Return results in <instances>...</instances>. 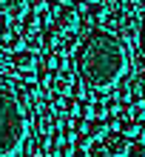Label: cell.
Masks as SVG:
<instances>
[{"mask_svg": "<svg viewBox=\"0 0 145 157\" xmlns=\"http://www.w3.org/2000/svg\"><path fill=\"white\" fill-rule=\"evenodd\" d=\"M128 52L120 37L103 29L88 32L74 52V69L91 89H111L125 75Z\"/></svg>", "mask_w": 145, "mask_h": 157, "instance_id": "6da1fadb", "label": "cell"}, {"mask_svg": "<svg viewBox=\"0 0 145 157\" xmlns=\"http://www.w3.org/2000/svg\"><path fill=\"white\" fill-rule=\"evenodd\" d=\"M26 140V114L14 91L0 86V157H12Z\"/></svg>", "mask_w": 145, "mask_h": 157, "instance_id": "7a4b0ae2", "label": "cell"}, {"mask_svg": "<svg viewBox=\"0 0 145 157\" xmlns=\"http://www.w3.org/2000/svg\"><path fill=\"white\" fill-rule=\"evenodd\" d=\"M9 66H12L17 75H23V80H29L31 71L40 66V57H37V52H31V49H17L12 54V60H9Z\"/></svg>", "mask_w": 145, "mask_h": 157, "instance_id": "3957f363", "label": "cell"}, {"mask_svg": "<svg viewBox=\"0 0 145 157\" xmlns=\"http://www.w3.org/2000/svg\"><path fill=\"white\" fill-rule=\"evenodd\" d=\"M51 12H54V23H57L63 32H74L80 26V14H77V9L71 3H57Z\"/></svg>", "mask_w": 145, "mask_h": 157, "instance_id": "277c9868", "label": "cell"}, {"mask_svg": "<svg viewBox=\"0 0 145 157\" xmlns=\"http://www.w3.org/2000/svg\"><path fill=\"white\" fill-rule=\"evenodd\" d=\"M43 91H40V86L37 83H23L20 89H14V97H17V103H20V109H23V114H29L31 109H37V103H40V97ZM46 97V94H43Z\"/></svg>", "mask_w": 145, "mask_h": 157, "instance_id": "5b68a950", "label": "cell"}, {"mask_svg": "<svg viewBox=\"0 0 145 157\" xmlns=\"http://www.w3.org/2000/svg\"><path fill=\"white\" fill-rule=\"evenodd\" d=\"M103 143H105V149L111 157H128V146H131V137L128 134H122V132H108L103 137Z\"/></svg>", "mask_w": 145, "mask_h": 157, "instance_id": "8992f818", "label": "cell"}, {"mask_svg": "<svg viewBox=\"0 0 145 157\" xmlns=\"http://www.w3.org/2000/svg\"><path fill=\"white\" fill-rule=\"evenodd\" d=\"M74 80H77V75L71 69H63V71H57L54 75V83H51V89H54V94H66V91L74 86Z\"/></svg>", "mask_w": 145, "mask_h": 157, "instance_id": "52a82bcc", "label": "cell"}, {"mask_svg": "<svg viewBox=\"0 0 145 157\" xmlns=\"http://www.w3.org/2000/svg\"><path fill=\"white\" fill-rule=\"evenodd\" d=\"M60 40H63V29H60L57 23H49L46 29H43V49H51L54 52L60 46Z\"/></svg>", "mask_w": 145, "mask_h": 157, "instance_id": "ba28073f", "label": "cell"}, {"mask_svg": "<svg viewBox=\"0 0 145 157\" xmlns=\"http://www.w3.org/2000/svg\"><path fill=\"white\" fill-rule=\"evenodd\" d=\"M26 0H3V14L9 20H23L26 17Z\"/></svg>", "mask_w": 145, "mask_h": 157, "instance_id": "9c48e42d", "label": "cell"}, {"mask_svg": "<svg viewBox=\"0 0 145 157\" xmlns=\"http://www.w3.org/2000/svg\"><path fill=\"white\" fill-rule=\"evenodd\" d=\"M85 132L91 140H103V137L108 134V123H105V117H91L85 123Z\"/></svg>", "mask_w": 145, "mask_h": 157, "instance_id": "30bf717a", "label": "cell"}, {"mask_svg": "<svg viewBox=\"0 0 145 157\" xmlns=\"http://www.w3.org/2000/svg\"><path fill=\"white\" fill-rule=\"evenodd\" d=\"M105 17H108V9L103 3H88L85 6V20L88 23H105Z\"/></svg>", "mask_w": 145, "mask_h": 157, "instance_id": "8fae6325", "label": "cell"}, {"mask_svg": "<svg viewBox=\"0 0 145 157\" xmlns=\"http://www.w3.org/2000/svg\"><path fill=\"white\" fill-rule=\"evenodd\" d=\"M88 157H111V154H108V149H105V143H100V140H94L91 146H88Z\"/></svg>", "mask_w": 145, "mask_h": 157, "instance_id": "7c38bea8", "label": "cell"}, {"mask_svg": "<svg viewBox=\"0 0 145 157\" xmlns=\"http://www.w3.org/2000/svg\"><path fill=\"white\" fill-rule=\"evenodd\" d=\"M91 143H94V140L88 137V132H85V128H80V132H77V137H74V146H77V149H88Z\"/></svg>", "mask_w": 145, "mask_h": 157, "instance_id": "4fadbf2b", "label": "cell"}, {"mask_svg": "<svg viewBox=\"0 0 145 157\" xmlns=\"http://www.w3.org/2000/svg\"><path fill=\"white\" fill-rule=\"evenodd\" d=\"M128 157H145V143L142 140H134L128 146Z\"/></svg>", "mask_w": 145, "mask_h": 157, "instance_id": "5bb4252c", "label": "cell"}, {"mask_svg": "<svg viewBox=\"0 0 145 157\" xmlns=\"http://www.w3.org/2000/svg\"><path fill=\"white\" fill-rule=\"evenodd\" d=\"M140 52L145 54V12H142V17H140Z\"/></svg>", "mask_w": 145, "mask_h": 157, "instance_id": "9a60e30c", "label": "cell"}, {"mask_svg": "<svg viewBox=\"0 0 145 157\" xmlns=\"http://www.w3.org/2000/svg\"><path fill=\"white\" fill-rule=\"evenodd\" d=\"M91 114H94V117H105V114H108V112H105V103H103V100H97V103L91 106Z\"/></svg>", "mask_w": 145, "mask_h": 157, "instance_id": "2e32d148", "label": "cell"}, {"mask_svg": "<svg viewBox=\"0 0 145 157\" xmlns=\"http://www.w3.org/2000/svg\"><path fill=\"white\" fill-rule=\"evenodd\" d=\"M26 6H31V9H43V6H46V0H26Z\"/></svg>", "mask_w": 145, "mask_h": 157, "instance_id": "e0dca14e", "label": "cell"}, {"mask_svg": "<svg viewBox=\"0 0 145 157\" xmlns=\"http://www.w3.org/2000/svg\"><path fill=\"white\" fill-rule=\"evenodd\" d=\"M71 157H88V149H74V151H71Z\"/></svg>", "mask_w": 145, "mask_h": 157, "instance_id": "ac0fdd59", "label": "cell"}, {"mask_svg": "<svg viewBox=\"0 0 145 157\" xmlns=\"http://www.w3.org/2000/svg\"><path fill=\"white\" fill-rule=\"evenodd\" d=\"M85 3H103V0H85Z\"/></svg>", "mask_w": 145, "mask_h": 157, "instance_id": "d6986e66", "label": "cell"}, {"mask_svg": "<svg viewBox=\"0 0 145 157\" xmlns=\"http://www.w3.org/2000/svg\"><path fill=\"white\" fill-rule=\"evenodd\" d=\"M142 143H145V132H142Z\"/></svg>", "mask_w": 145, "mask_h": 157, "instance_id": "ffe728a7", "label": "cell"}, {"mask_svg": "<svg viewBox=\"0 0 145 157\" xmlns=\"http://www.w3.org/2000/svg\"><path fill=\"white\" fill-rule=\"evenodd\" d=\"M31 157H43V154H31Z\"/></svg>", "mask_w": 145, "mask_h": 157, "instance_id": "44dd1931", "label": "cell"}]
</instances>
